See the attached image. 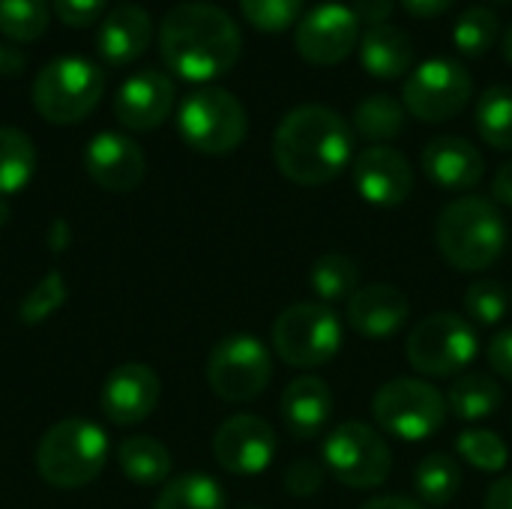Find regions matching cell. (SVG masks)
<instances>
[{"label":"cell","instance_id":"836d02e7","mask_svg":"<svg viewBox=\"0 0 512 509\" xmlns=\"http://www.w3.org/2000/svg\"><path fill=\"white\" fill-rule=\"evenodd\" d=\"M456 450L459 456L477 468V471H486V474H498L507 468V459H510V450L504 444V438L498 432H486V429H471V432H462L459 441H456Z\"/></svg>","mask_w":512,"mask_h":509},{"label":"cell","instance_id":"484cf974","mask_svg":"<svg viewBox=\"0 0 512 509\" xmlns=\"http://www.w3.org/2000/svg\"><path fill=\"white\" fill-rule=\"evenodd\" d=\"M36 171V147L27 132L0 126V198L21 192Z\"/></svg>","mask_w":512,"mask_h":509},{"label":"cell","instance_id":"d6986e66","mask_svg":"<svg viewBox=\"0 0 512 509\" xmlns=\"http://www.w3.org/2000/svg\"><path fill=\"white\" fill-rule=\"evenodd\" d=\"M423 171L426 177L447 189V192H465L474 189L486 174L483 153L459 135H441L432 138L423 150Z\"/></svg>","mask_w":512,"mask_h":509},{"label":"cell","instance_id":"e575fe53","mask_svg":"<svg viewBox=\"0 0 512 509\" xmlns=\"http://www.w3.org/2000/svg\"><path fill=\"white\" fill-rule=\"evenodd\" d=\"M66 279L57 273V270H51V273H45L27 294H24V300H21V306H18V318L27 324V327H36V324H42V321H48L63 303H66Z\"/></svg>","mask_w":512,"mask_h":509},{"label":"cell","instance_id":"cb8c5ba5","mask_svg":"<svg viewBox=\"0 0 512 509\" xmlns=\"http://www.w3.org/2000/svg\"><path fill=\"white\" fill-rule=\"evenodd\" d=\"M504 405V390L492 375L483 372H468L459 375L447 393V408L465 420V423H477L486 417H495Z\"/></svg>","mask_w":512,"mask_h":509},{"label":"cell","instance_id":"52a82bcc","mask_svg":"<svg viewBox=\"0 0 512 509\" xmlns=\"http://www.w3.org/2000/svg\"><path fill=\"white\" fill-rule=\"evenodd\" d=\"M447 411V399L429 381L420 378L387 381L372 399L375 423L387 435L408 444L438 435L447 423Z\"/></svg>","mask_w":512,"mask_h":509},{"label":"cell","instance_id":"5b68a950","mask_svg":"<svg viewBox=\"0 0 512 509\" xmlns=\"http://www.w3.org/2000/svg\"><path fill=\"white\" fill-rule=\"evenodd\" d=\"M105 75L87 57H54L33 78V108L54 126L81 123L102 99Z\"/></svg>","mask_w":512,"mask_h":509},{"label":"cell","instance_id":"83f0119b","mask_svg":"<svg viewBox=\"0 0 512 509\" xmlns=\"http://www.w3.org/2000/svg\"><path fill=\"white\" fill-rule=\"evenodd\" d=\"M228 495L225 489L207 477V474H183L171 483L156 498L153 509H225Z\"/></svg>","mask_w":512,"mask_h":509},{"label":"cell","instance_id":"f907efd6","mask_svg":"<svg viewBox=\"0 0 512 509\" xmlns=\"http://www.w3.org/2000/svg\"><path fill=\"white\" fill-rule=\"evenodd\" d=\"M510 300H512V297H510Z\"/></svg>","mask_w":512,"mask_h":509},{"label":"cell","instance_id":"603a6c76","mask_svg":"<svg viewBox=\"0 0 512 509\" xmlns=\"http://www.w3.org/2000/svg\"><path fill=\"white\" fill-rule=\"evenodd\" d=\"M360 63L381 81L402 78L414 66V39L396 24L369 27L360 36Z\"/></svg>","mask_w":512,"mask_h":509},{"label":"cell","instance_id":"60d3db41","mask_svg":"<svg viewBox=\"0 0 512 509\" xmlns=\"http://www.w3.org/2000/svg\"><path fill=\"white\" fill-rule=\"evenodd\" d=\"M351 9L360 21H366L369 27H378V24H387L393 12V0H354Z\"/></svg>","mask_w":512,"mask_h":509},{"label":"cell","instance_id":"f6af8a7d","mask_svg":"<svg viewBox=\"0 0 512 509\" xmlns=\"http://www.w3.org/2000/svg\"><path fill=\"white\" fill-rule=\"evenodd\" d=\"M24 66H27V57H24L21 51H15V48H9V45L0 42V78L21 75Z\"/></svg>","mask_w":512,"mask_h":509},{"label":"cell","instance_id":"ba28073f","mask_svg":"<svg viewBox=\"0 0 512 509\" xmlns=\"http://www.w3.org/2000/svg\"><path fill=\"white\" fill-rule=\"evenodd\" d=\"M273 348L294 369L327 366L342 351V324L324 303H294L273 321Z\"/></svg>","mask_w":512,"mask_h":509},{"label":"cell","instance_id":"bcb514c9","mask_svg":"<svg viewBox=\"0 0 512 509\" xmlns=\"http://www.w3.org/2000/svg\"><path fill=\"white\" fill-rule=\"evenodd\" d=\"M363 509H426L420 501L402 498V495H387V498H375L369 501Z\"/></svg>","mask_w":512,"mask_h":509},{"label":"cell","instance_id":"b9f144b4","mask_svg":"<svg viewBox=\"0 0 512 509\" xmlns=\"http://www.w3.org/2000/svg\"><path fill=\"white\" fill-rule=\"evenodd\" d=\"M456 0H402V6L414 15V18H438L444 15Z\"/></svg>","mask_w":512,"mask_h":509},{"label":"cell","instance_id":"5bb4252c","mask_svg":"<svg viewBox=\"0 0 512 509\" xmlns=\"http://www.w3.org/2000/svg\"><path fill=\"white\" fill-rule=\"evenodd\" d=\"M213 456L228 474L255 477L270 468L276 456V435L267 420L252 414H237L216 429Z\"/></svg>","mask_w":512,"mask_h":509},{"label":"cell","instance_id":"8fae6325","mask_svg":"<svg viewBox=\"0 0 512 509\" xmlns=\"http://www.w3.org/2000/svg\"><path fill=\"white\" fill-rule=\"evenodd\" d=\"M474 84L471 72L450 57L423 60L405 81L402 99L405 111H411L423 123H444L459 117L471 102Z\"/></svg>","mask_w":512,"mask_h":509},{"label":"cell","instance_id":"ac0fdd59","mask_svg":"<svg viewBox=\"0 0 512 509\" xmlns=\"http://www.w3.org/2000/svg\"><path fill=\"white\" fill-rule=\"evenodd\" d=\"M162 396L159 375L144 363L117 366L102 387V414L114 426H135L147 420Z\"/></svg>","mask_w":512,"mask_h":509},{"label":"cell","instance_id":"7bdbcfd3","mask_svg":"<svg viewBox=\"0 0 512 509\" xmlns=\"http://www.w3.org/2000/svg\"><path fill=\"white\" fill-rule=\"evenodd\" d=\"M492 195H495L498 204L512 207V159L498 168V174H495V180H492Z\"/></svg>","mask_w":512,"mask_h":509},{"label":"cell","instance_id":"44dd1931","mask_svg":"<svg viewBox=\"0 0 512 509\" xmlns=\"http://www.w3.org/2000/svg\"><path fill=\"white\" fill-rule=\"evenodd\" d=\"M150 39H153V24L147 9L135 3H120L111 12H105L96 33V51L111 66H129L147 51Z\"/></svg>","mask_w":512,"mask_h":509},{"label":"cell","instance_id":"f546056e","mask_svg":"<svg viewBox=\"0 0 512 509\" xmlns=\"http://www.w3.org/2000/svg\"><path fill=\"white\" fill-rule=\"evenodd\" d=\"M354 126L369 141H393L405 129V105L387 93H375L363 99L354 111Z\"/></svg>","mask_w":512,"mask_h":509},{"label":"cell","instance_id":"7402d4cb","mask_svg":"<svg viewBox=\"0 0 512 509\" xmlns=\"http://www.w3.org/2000/svg\"><path fill=\"white\" fill-rule=\"evenodd\" d=\"M333 417V396L330 387L315 378V375H303L294 378L285 393H282V420L288 426V432L300 441H312L318 438L327 423Z\"/></svg>","mask_w":512,"mask_h":509},{"label":"cell","instance_id":"6da1fadb","mask_svg":"<svg viewBox=\"0 0 512 509\" xmlns=\"http://www.w3.org/2000/svg\"><path fill=\"white\" fill-rule=\"evenodd\" d=\"M159 54L177 78L207 84L237 66L243 33L237 21L213 3H180L162 18Z\"/></svg>","mask_w":512,"mask_h":509},{"label":"cell","instance_id":"8992f818","mask_svg":"<svg viewBox=\"0 0 512 509\" xmlns=\"http://www.w3.org/2000/svg\"><path fill=\"white\" fill-rule=\"evenodd\" d=\"M180 138L207 156H225L237 150L249 132L243 102L225 87H198L177 108Z\"/></svg>","mask_w":512,"mask_h":509},{"label":"cell","instance_id":"ee69618b","mask_svg":"<svg viewBox=\"0 0 512 509\" xmlns=\"http://www.w3.org/2000/svg\"><path fill=\"white\" fill-rule=\"evenodd\" d=\"M486 509H512V477H501L486 492Z\"/></svg>","mask_w":512,"mask_h":509},{"label":"cell","instance_id":"2e32d148","mask_svg":"<svg viewBox=\"0 0 512 509\" xmlns=\"http://www.w3.org/2000/svg\"><path fill=\"white\" fill-rule=\"evenodd\" d=\"M354 186L366 204L399 207L414 189V168L396 147L375 144L354 159Z\"/></svg>","mask_w":512,"mask_h":509},{"label":"cell","instance_id":"ffe728a7","mask_svg":"<svg viewBox=\"0 0 512 509\" xmlns=\"http://www.w3.org/2000/svg\"><path fill=\"white\" fill-rule=\"evenodd\" d=\"M408 297L396 285H366L348 300V324L354 333L372 342H384L396 336L408 321Z\"/></svg>","mask_w":512,"mask_h":509},{"label":"cell","instance_id":"9c48e42d","mask_svg":"<svg viewBox=\"0 0 512 509\" xmlns=\"http://www.w3.org/2000/svg\"><path fill=\"white\" fill-rule=\"evenodd\" d=\"M480 351L474 327L453 312L426 315L408 336V363L429 378H450L465 372Z\"/></svg>","mask_w":512,"mask_h":509},{"label":"cell","instance_id":"277c9868","mask_svg":"<svg viewBox=\"0 0 512 509\" xmlns=\"http://www.w3.org/2000/svg\"><path fill=\"white\" fill-rule=\"evenodd\" d=\"M108 462V435L81 417L51 426L36 450V471L54 489H81L93 483Z\"/></svg>","mask_w":512,"mask_h":509},{"label":"cell","instance_id":"7a4b0ae2","mask_svg":"<svg viewBox=\"0 0 512 509\" xmlns=\"http://www.w3.org/2000/svg\"><path fill=\"white\" fill-rule=\"evenodd\" d=\"M354 153L348 123L327 105H300L288 111L273 135V159L297 186H324L336 180Z\"/></svg>","mask_w":512,"mask_h":509},{"label":"cell","instance_id":"3957f363","mask_svg":"<svg viewBox=\"0 0 512 509\" xmlns=\"http://www.w3.org/2000/svg\"><path fill=\"white\" fill-rule=\"evenodd\" d=\"M435 240L450 267L462 273L489 270L507 246V222L495 201L480 195L456 198L438 219Z\"/></svg>","mask_w":512,"mask_h":509},{"label":"cell","instance_id":"1f68e13d","mask_svg":"<svg viewBox=\"0 0 512 509\" xmlns=\"http://www.w3.org/2000/svg\"><path fill=\"white\" fill-rule=\"evenodd\" d=\"M51 21L48 0H0V33L15 42H36Z\"/></svg>","mask_w":512,"mask_h":509},{"label":"cell","instance_id":"f1b7e54d","mask_svg":"<svg viewBox=\"0 0 512 509\" xmlns=\"http://www.w3.org/2000/svg\"><path fill=\"white\" fill-rule=\"evenodd\" d=\"M309 285L315 291V297L327 306V303H339V300H351L360 288V270L348 255H321L312 264L309 273Z\"/></svg>","mask_w":512,"mask_h":509},{"label":"cell","instance_id":"4dcf8cb0","mask_svg":"<svg viewBox=\"0 0 512 509\" xmlns=\"http://www.w3.org/2000/svg\"><path fill=\"white\" fill-rule=\"evenodd\" d=\"M480 138L495 150H512V90L498 84L489 87L477 102Z\"/></svg>","mask_w":512,"mask_h":509},{"label":"cell","instance_id":"f35d334b","mask_svg":"<svg viewBox=\"0 0 512 509\" xmlns=\"http://www.w3.org/2000/svg\"><path fill=\"white\" fill-rule=\"evenodd\" d=\"M321 486H324V471H321V465H315V462H309V459L291 465L288 474H285V489H288L291 495H297V498H309V495H315Z\"/></svg>","mask_w":512,"mask_h":509},{"label":"cell","instance_id":"d6a6232c","mask_svg":"<svg viewBox=\"0 0 512 509\" xmlns=\"http://www.w3.org/2000/svg\"><path fill=\"white\" fill-rule=\"evenodd\" d=\"M498 39V15L486 6H471L453 27V45L465 57H483Z\"/></svg>","mask_w":512,"mask_h":509},{"label":"cell","instance_id":"7dc6e473","mask_svg":"<svg viewBox=\"0 0 512 509\" xmlns=\"http://www.w3.org/2000/svg\"><path fill=\"white\" fill-rule=\"evenodd\" d=\"M504 57L512 63V24H510V30L504 33Z\"/></svg>","mask_w":512,"mask_h":509},{"label":"cell","instance_id":"ab89813d","mask_svg":"<svg viewBox=\"0 0 512 509\" xmlns=\"http://www.w3.org/2000/svg\"><path fill=\"white\" fill-rule=\"evenodd\" d=\"M489 366H492V372H498L501 378L512 381V330H501V333L489 342Z\"/></svg>","mask_w":512,"mask_h":509},{"label":"cell","instance_id":"74e56055","mask_svg":"<svg viewBox=\"0 0 512 509\" xmlns=\"http://www.w3.org/2000/svg\"><path fill=\"white\" fill-rule=\"evenodd\" d=\"M51 6H54V15L60 18V24L84 30L105 18L108 0H51Z\"/></svg>","mask_w":512,"mask_h":509},{"label":"cell","instance_id":"8d00e7d4","mask_svg":"<svg viewBox=\"0 0 512 509\" xmlns=\"http://www.w3.org/2000/svg\"><path fill=\"white\" fill-rule=\"evenodd\" d=\"M306 0H240L243 18L264 33H282L303 18Z\"/></svg>","mask_w":512,"mask_h":509},{"label":"cell","instance_id":"681fc988","mask_svg":"<svg viewBox=\"0 0 512 509\" xmlns=\"http://www.w3.org/2000/svg\"><path fill=\"white\" fill-rule=\"evenodd\" d=\"M498 3H510V0H498Z\"/></svg>","mask_w":512,"mask_h":509},{"label":"cell","instance_id":"4316f807","mask_svg":"<svg viewBox=\"0 0 512 509\" xmlns=\"http://www.w3.org/2000/svg\"><path fill=\"white\" fill-rule=\"evenodd\" d=\"M414 489L423 507H447L462 489V468L444 453L426 456L414 471Z\"/></svg>","mask_w":512,"mask_h":509},{"label":"cell","instance_id":"d4e9b609","mask_svg":"<svg viewBox=\"0 0 512 509\" xmlns=\"http://www.w3.org/2000/svg\"><path fill=\"white\" fill-rule=\"evenodd\" d=\"M117 462L123 474L138 486H159L171 474V453L162 441L135 435L117 447Z\"/></svg>","mask_w":512,"mask_h":509},{"label":"cell","instance_id":"c3c4849f","mask_svg":"<svg viewBox=\"0 0 512 509\" xmlns=\"http://www.w3.org/2000/svg\"><path fill=\"white\" fill-rule=\"evenodd\" d=\"M6 216H9V210H6V198H0V225L6 222Z\"/></svg>","mask_w":512,"mask_h":509},{"label":"cell","instance_id":"4fadbf2b","mask_svg":"<svg viewBox=\"0 0 512 509\" xmlns=\"http://www.w3.org/2000/svg\"><path fill=\"white\" fill-rule=\"evenodd\" d=\"M360 42V18L345 3H321L297 21L294 48L312 66L342 63Z\"/></svg>","mask_w":512,"mask_h":509},{"label":"cell","instance_id":"d590c367","mask_svg":"<svg viewBox=\"0 0 512 509\" xmlns=\"http://www.w3.org/2000/svg\"><path fill=\"white\" fill-rule=\"evenodd\" d=\"M510 291L498 279H480L465 291V312L474 324L495 327L510 309Z\"/></svg>","mask_w":512,"mask_h":509},{"label":"cell","instance_id":"7c38bea8","mask_svg":"<svg viewBox=\"0 0 512 509\" xmlns=\"http://www.w3.org/2000/svg\"><path fill=\"white\" fill-rule=\"evenodd\" d=\"M324 465L348 489H378L393 471V453L375 429L342 423L324 441Z\"/></svg>","mask_w":512,"mask_h":509},{"label":"cell","instance_id":"30bf717a","mask_svg":"<svg viewBox=\"0 0 512 509\" xmlns=\"http://www.w3.org/2000/svg\"><path fill=\"white\" fill-rule=\"evenodd\" d=\"M273 378V357L267 345L252 333L225 336L207 360L210 390L225 402H252L258 399Z\"/></svg>","mask_w":512,"mask_h":509},{"label":"cell","instance_id":"9a60e30c","mask_svg":"<svg viewBox=\"0 0 512 509\" xmlns=\"http://www.w3.org/2000/svg\"><path fill=\"white\" fill-rule=\"evenodd\" d=\"M174 81L159 69H141L129 75L114 96V117L132 132H150L174 111Z\"/></svg>","mask_w":512,"mask_h":509},{"label":"cell","instance_id":"e0dca14e","mask_svg":"<svg viewBox=\"0 0 512 509\" xmlns=\"http://www.w3.org/2000/svg\"><path fill=\"white\" fill-rule=\"evenodd\" d=\"M84 168L90 180L105 192H132L141 186L147 159L138 141L120 132H99L87 141Z\"/></svg>","mask_w":512,"mask_h":509}]
</instances>
